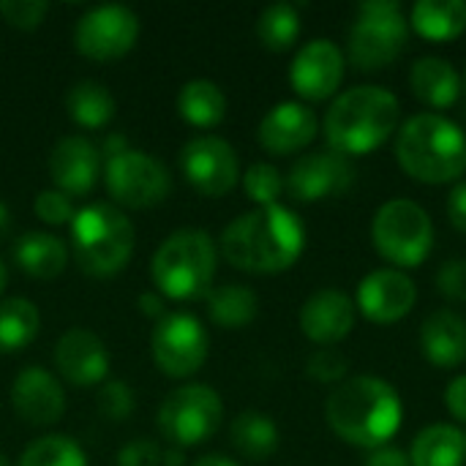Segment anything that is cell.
<instances>
[{
  "label": "cell",
  "mask_w": 466,
  "mask_h": 466,
  "mask_svg": "<svg viewBox=\"0 0 466 466\" xmlns=\"http://www.w3.org/2000/svg\"><path fill=\"white\" fill-rule=\"evenodd\" d=\"M33 210H35V216H38L44 224H52V227H63V224L71 227V221H74V216H76V210H74V205H71V197L63 194V191H57V188H52V191H38V197H35V202H33Z\"/></svg>",
  "instance_id": "cell-37"
},
{
  "label": "cell",
  "mask_w": 466,
  "mask_h": 466,
  "mask_svg": "<svg viewBox=\"0 0 466 466\" xmlns=\"http://www.w3.org/2000/svg\"><path fill=\"white\" fill-rule=\"evenodd\" d=\"M363 466H412V461H410V453L385 445V448L371 451V456L366 459V464Z\"/></svg>",
  "instance_id": "cell-43"
},
{
  "label": "cell",
  "mask_w": 466,
  "mask_h": 466,
  "mask_svg": "<svg viewBox=\"0 0 466 466\" xmlns=\"http://www.w3.org/2000/svg\"><path fill=\"white\" fill-rule=\"evenodd\" d=\"M371 243L396 270L418 268L434 248L431 216L412 199H390L374 213Z\"/></svg>",
  "instance_id": "cell-8"
},
{
  "label": "cell",
  "mask_w": 466,
  "mask_h": 466,
  "mask_svg": "<svg viewBox=\"0 0 466 466\" xmlns=\"http://www.w3.org/2000/svg\"><path fill=\"white\" fill-rule=\"evenodd\" d=\"M41 328V314L27 298L0 300V352L11 355L33 344Z\"/></svg>",
  "instance_id": "cell-31"
},
{
  "label": "cell",
  "mask_w": 466,
  "mask_h": 466,
  "mask_svg": "<svg viewBox=\"0 0 466 466\" xmlns=\"http://www.w3.org/2000/svg\"><path fill=\"white\" fill-rule=\"evenodd\" d=\"M410 19L399 0H366L350 27V60L360 71H380L407 49Z\"/></svg>",
  "instance_id": "cell-7"
},
{
  "label": "cell",
  "mask_w": 466,
  "mask_h": 466,
  "mask_svg": "<svg viewBox=\"0 0 466 466\" xmlns=\"http://www.w3.org/2000/svg\"><path fill=\"white\" fill-rule=\"evenodd\" d=\"M19 466H87V459L74 440L52 434L30 442L19 459Z\"/></svg>",
  "instance_id": "cell-33"
},
{
  "label": "cell",
  "mask_w": 466,
  "mask_h": 466,
  "mask_svg": "<svg viewBox=\"0 0 466 466\" xmlns=\"http://www.w3.org/2000/svg\"><path fill=\"white\" fill-rule=\"evenodd\" d=\"M180 169L191 188L202 197H224L240 180V164L235 147L213 134L194 137L180 153Z\"/></svg>",
  "instance_id": "cell-13"
},
{
  "label": "cell",
  "mask_w": 466,
  "mask_h": 466,
  "mask_svg": "<svg viewBox=\"0 0 466 466\" xmlns=\"http://www.w3.org/2000/svg\"><path fill=\"white\" fill-rule=\"evenodd\" d=\"M306 371L311 380L322 382V385H333V382H341L350 371V360L333 350V347H322L317 352H311L309 363H306Z\"/></svg>",
  "instance_id": "cell-36"
},
{
  "label": "cell",
  "mask_w": 466,
  "mask_h": 466,
  "mask_svg": "<svg viewBox=\"0 0 466 466\" xmlns=\"http://www.w3.org/2000/svg\"><path fill=\"white\" fill-rule=\"evenodd\" d=\"M418 303L415 281L396 268L371 270L355 295V309L374 325H396L401 322Z\"/></svg>",
  "instance_id": "cell-15"
},
{
  "label": "cell",
  "mask_w": 466,
  "mask_h": 466,
  "mask_svg": "<svg viewBox=\"0 0 466 466\" xmlns=\"http://www.w3.org/2000/svg\"><path fill=\"white\" fill-rule=\"evenodd\" d=\"M101 172V153L85 137H63L49 156V175L57 191L68 197L87 194Z\"/></svg>",
  "instance_id": "cell-21"
},
{
  "label": "cell",
  "mask_w": 466,
  "mask_h": 466,
  "mask_svg": "<svg viewBox=\"0 0 466 466\" xmlns=\"http://www.w3.org/2000/svg\"><path fill=\"white\" fill-rule=\"evenodd\" d=\"M0 466H11V464H8V459H5L3 453H0Z\"/></svg>",
  "instance_id": "cell-50"
},
{
  "label": "cell",
  "mask_w": 466,
  "mask_h": 466,
  "mask_svg": "<svg viewBox=\"0 0 466 466\" xmlns=\"http://www.w3.org/2000/svg\"><path fill=\"white\" fill-rule=\"evenodd\" d=\"M319 120L311 106L300 101L276 104L259 123V145L273 156H292L317 139Z\"/></svg>",
  "instance_id": "cell-18"
},
{
  "label": "cell",
  "mask_w": 466,
  "mask_h": 466,
  "mask_svg": "<svg viewBox=\"0 0 466 466\" xmlns=\"http://www.w3.org/2000/svg\"><path fill=\"white\" fill-rule=\"evenodd\" d=\"M161 448L150 440H134L120 448L117 466H161Z\"/></svg>",
  "instance_id": "cell-40"
},
{
  "label": "cell",
  "mask_w": 466,
  "mask_h": 466,
  "mask_svg": "<svg viewBox=\"0 0 466 466\" xmlns=\"http://www.w3.org/2000/svg\"><path fill=\"white\" fill-rule=\"evenodd\" d=\"M5 281H8V270H5V265H3V259H0V292L5 289Z\"/></svg>",
  "instance_id": "cell-49"
},
{
  "label": "cell",
  "mask_w": 466,
  "mask_h": 466,
  "mask_svg": "<svg viewBox=\"0 0 466 466\" xmlns=\"http://www.w3.org/2000/svg\"><path fill=\"white\" fill-rule=\"evenodd\" d=\"M396 161L418 183H453L466 169V134L440 112L412 115L396 134Z\"/></svg>",
  "instance_id": "cell-4"
},
{
  "label": "cell",
  "mask_w": 466,
  "mask_h": 466,
  "mask_svg": "<svg viewBox=\"0 0 466 466\" xmlns=\"http://www.w3.org/2000/svg\"><path fill=\"white\" fill-rule=\"evenodd\" d=\"M177 109L194 128H216L227 115V96L213 79H191L177 93Z\"/></svg>",
  "instance_id": "cell-27"
},
{
  "label": "cell",
  "mask_w": 466,
  "mask_h": 466,
  "mask_svg": "<svg viewBox=\"0 0 466 466\" xmlns=\"http://www.w3.org/2000/svg\"><path fill=\"white\" fill-rule=\"evenodd\" d=\"M208 314L218 328L240 330L259 314V298L243 284H224L208 292Z\"/></svg>",
  "instance_id": "cell-29"
},
{
  "label": "cell",
  "mask_w": 466,
  "mask_h": 466,
  "mask_svg": "<svg viewBox=\"0 0 466 466\" xmlns=\"http://www.w3.org/2000/svg\"><path fill=\"white\" fill-rule=\"evenodd\" d=\"M410 87L420 104L440 112V109H448L459 101L461 76L451 60L437 57V55H426V57L415 60V66L410 71Z\"/></svg>",
  "instance_id": "cell-23"
},
{
  "label": "cell",
  "mask_w": 466,
  "mask_h": 466,
  "mask_svg": "<svg viewBox=\"0 0 466 466\" xmlns=\"http://www.w3.org/2000/svg\"><path fill=\"white\" fill-rule=\"evenodd\" d=\"M344 52L330 38H314L303 44L289 66V85L306 101H325L336 96L344 79Z\"/></svg>",
  "instance_id": "cell-16"
},
{
  "label": "cell",
  "mask_w": 466,
  "mask_h": 466,
  "mask_svg": "<svg viewBox=\"0 0 466 466\" xmlns=\"http://www.w3.org/2000/svg\"><path fill=\"white\" fill-rule=\"evenodd\" d=\"M221 257L246 273L289 270L306 248V227L284 205L257 208L238 216L221 232Z\"/></svg>",
  "instance_id": "cell-1"
},
{
  "label": "cell",
  "mask_w": 466,
  "mask_h": 466,
  "mask_svg": "<svg viewBox=\"0 0 466 466\" xmlns=\"http://www.w3.org/2000/svg\"><path fill=\"white\" fill-rule=\"evenodd\" d=\"M399 98L380 85H358L344 90L325 115L328 147L352 158L382 147L399 128Z\"/></svg>",
  "instance_id": "cell-3"
},
{
  "label": "cell",
  "mask_w": 466,
  "mask_h": 466,
  "mask_svg": "<svg viewBox=\"0 0 466 466\" xmlns=\"http://www.w3.org/2000/svg\"><path fill=\"white\" fill-rule=\"evenodd\" d=\"M218 265V248L205 229H177L156 251L150 276L172 300L208 298Z\"/></svg>",
  "instance_id": "cell-5"
},
{
  "label": "cell",
  "mask_w": 466,
  "mask_h": 466,
  "mask_svg": "<svg viewBox=\"0 0 466 466\" xmlns=\"http://www.w3.org/2000/svg\"><path fill=\"white\" fill-rule=\"evenodd\" d=\"M139 38V19L126 5H96L79 16L74 44L90 60H117L134 49Z\"/></svg>",
  "instance_id": "cell-12"
},
{
  "label": "cell",
  "mask_w": 466,
  "mask_h": 466,
  "mask_svg": "<svg viewBox=\"0 0 466 466\" xmlns=\"http://www.w3.org/2000/svg\"><path fill=\"white\" fill-rule=\"evenodd\" d=\"M11 404L16 415L30 426H52L66 410L63 385L41 366H30L16 374L11 385Z\"/></svg>",
  "instance_id": "cell-20"
},
{
  "label": "cell",
  "mask_w": 466,
  "mask_h": 466,
  "mask_svg": "<svg viewBox=\"0 0 466 466\" xmlns=\"http://www.w3.org/2000/svg\"><path fill=\"white\" fill-rule=\"evenodd\" d=\"M257 35L270 52H287L300 35V11L292 3H273L257 19Z\"/></svg>",
  "instance_id": "cell-32"
},
{
  "label": "cell",
  "mask_w": 466,
  "mask_h": 466,
  "mask_svg": "<svg viewBox=\"0 0 466 466\" xmlns=\"http://www.w3.org/2000/svg\"><path fill=\"white\" fill-rule=\"evenodd\" d=\"M355 183V164L352 158L336 150H317L300 156L289 175L284 177V191H289L298 202H322L341 197Z\"/></svg>",
  "instance_id": "cell-14"
},
{
  "label": "cell",
  "mask_w": 466,
  "mask_h": 466,
  "mask_svg": "<svg viewBox=\"0 0 466 466\" xmlns=\"http://www.w3.org/2000/svg\"><path fill=\"white\" fill-rule=\"evenodd\" d=\"M232 445L248 461H265L279 451V426L257 410L240 412L229 426Z\"/></svg>",
  "instance_id": "cell-28"
},
{
  "label": "cell",
  "mask_w": 466,
  "mask_h": 466,
  "mask_svg": "<svg viewBox=\"0 0 466 466\" xmlns=\"http://www.w3.org/2000/svg\"><path fill=\"white\" fill-rule=\"evenodd\" d=\"M410 25L426 41H456L466 30L464 0H418L410 14Z\"/></svg>",
  "instance_id": "cell-25"
},
{
  "label": "cell",
  "mask_w": 466,
  "mask_h": 466,
  "mask_svg": "<svg viewBox=\"0 0 466 466\" xmlns=\"http://www.w3.org/2000/svg\"><path fill=\"white\" fill-rule=\"evenodd\" d=\"M66 109L71 120L82 128H104L115 117V98L112 93L93 79L76 82L66 96Z\"/></svg>",
  "instance_id": "cell-30"
},
{
  "label": "cell",
  "mask_w": 466,
  "mask_h": 466,
  "mask_svg": "<svg viewBox=\"0 0 466 466\" xmlns=\"http://www.w3.org/2000/svg\"><path fill=\"white\" fill-rule=\"evenodd\" d=\"M464 87H466V74H464Z\"/></svg>",
  "instance_id": "cell-51"
},
{
  "label": "cell",
  "mask_w": 466,
  "mask_h": 466,
  "mask_svg": "<svg viewBox=\"0 0 466 466\" xmlns=\"http://www.w3.org/2000/svg\"><path fill=\"white\" fill-rule=\"evenodd\" d=\"M161 466H183V451H164Z\"/></svg>",
  "instance_id": "cell-47"
},
{
  "label": "cell",
  "mask_w": 466,
  "mask_h": 466,
  "mask_svg": "<svg viewBox=\"0 0 466 466\" xmlns=\"http://www.w3.org/2000/svg\"><path fill=\"white\" fill-rule=\"evenodd\" d=\"M330 431L347 445L377 451L385 448L404 420V404L396 388L380 377L360 374L344 380L325 404Z\"/></svg>",
  "instance_id": "cell-2"
},
{
  "label": "cell",
  "mask_w": 466,
  "mask_h": 466,
  "mask_svg": "<svg viewBox=\"0 0 466 466\" xmlns=\"http://www.w3.org/2000/svg\"><path fill=\"white\" fill-rule=\"evenodd\" d=\"M437 289L453 303H466V259L453 257L437 270Z\"/></svg>",
  "instance_id": "cell-39"
},
{
  "label": "cell",
  "mask_w": 466,
  "mask_h": 466,
  "mask_svg": "<svg viewBox=\"0 0 466 466\" xmlns=\"http://www.w3.org/2000/svg\"><path fill=\"white\" fill-rule=\"evenodd\" d=\"M410 461L412 466H461L466 461V434L456 426L434 423L415 437Z\"/></svg>",
  "instance_id": "cell-26"
},
{
  "label": "cell",
  "mask_w": 466,
  "mask_h": 466,
  "mask_svg": "<svg viewBox=\"0 0 466 466\" xmlns=\"http://www.w3.org/2000/svg\"><path fill=\"white\" fill-rule=\"evenodd\" d=\"M191 466H238L232 459L227 456H202L199 461H194Z\"/></svg>",
  "instance_id": "cell-46"
},
{
  "label": "cell",
  "mask_w": 466,
  "mask_h": 466,
  "mask_svg": "<svg viewBox=\"0 0 466 466\" xmlns=\"http://www.w3.org/2000/svg\"><path fill=\"white\" fill-rule=\"evenodd\" d=\"M55 366L57 371L79 388H90L106 380L109 374V355L104 341L87 328H71L57 339L55 347Z\"/></svg>",
  "instance_id": "cell-19"
},
{
  "label": "cell",
  "mask_w": 466,
  "mask_h": 466,
  "mask_svg": "<svg viewBox=\"0 0 466 466\" xmlns=\"http://www.w3.org/2000/svg\"><path fill=\"white\" fill-rule=\"evenodd\" d=\"M123 150H128L126 137H120V134H109V137L104 139V145H101V150H98V153H104L106 158H112V156H117V153H123Z\"/></svg>",
  "instance_id": "cell-45"
},
{
  "label": "cell",
  "mask_w": 466,
  "mask_h": 466,
  "mask_svg": "<svg viewBox=\"0 0 466 466\" xmlns=\"http://www.w3.org/2000/svg\"><path fill=\"white\" fill-rule=\"evenodd\" d=\"M243 191L257 208H270L279 205V197L284 194V175L273 164H251L243 175Z\"/></svg>",
  "instance_id": "cell-34"
},
{
  "label": "cell",
  "mask_w": 466,
  "mask_h": 466,
  "mask_svg": "<svg viewBox=\"0 0 466 466\" xmlns=\"http://www.w3.org/2000/svg\"><path fill=\"white\" fill-rule=\"evenodd\" d=\"M139 306H142V314L145 317H156V319L164 317V300L158 295H153V292L139 295Z\"/></svg>",
  "instance_id": "cell-44"
},
{
  "label": "cell",
  "mask_w": 466,
  "mask_h": 466,
  "mask_svg": "<svg viewBox=\"0 0 466 466\" xmlns=\"http://www.w3.org/2000/svg\"><path fill=\"white\" fill-rule=\"evenodd\" d=\"M208 330L194 314L186 311L164 314L150 336L153 360L172 380H186L197 374L208 360Z\"/></svg>",
  "instance_id": "cell-11"
},
{
  "label": "cell",
  "mask_w": 466,
  "mask_h": 466,
  "mask_svg": "<svg viewBox=\"0 0 466 466\" xmlns=\"http://www.w3.org/2000/svg\"><path fill=\"white\" fill-rule=\"evenodd\" d=\"M445 407L459 423H466V374H459L445 388Z\"/></svg>",
  "instance_id": "cell-41"
},
{
  "label": "cell",
  "mask_w": 466,
  "mask_h": 466,
  "mask_svg": "<svg viewBox=\"0 0 466 466\" xmlns=\"http://www.w3.org/2000/svg\"><path fill=\"white\" fill-rule=\"evenodd\" d=\"M104 183L115 205L131 208V210H145V208L164 202L172 186L169 169L158 158L134 147L106 158Z\"/></svg>",
  "instance_id": "cell-10"
},
{
  "label": "cell",
  "mask_w": 466,
  "mask_h": 466,
  "mask_svg": "<svg viewBox=\"0 0 466 466\" xmlns=\"http://www.w3.org/2000/svg\"><path fill=\"white\" fill-rule=\"evenodd\" d=\"M420 352L437 369H456L466 360V319L451 309L429 314L420 325Z\"/></svg>",
  "instance_id": "cell-22"
},
{
  "label": "cell",
  "mask_w": 466,
  "mask_h": 466,
  "mask_svg": "<svg viewBox=\"0 0 466 466\" xmlns=\"http://www.w3.org/2000/svg\"><path fill=\"white\" fill-rule=\"evenodd\" d=\"M445 210H448L451 224H453L459 232H464L466 235V180H461V183H456V186H453V191L448 194V205H445Z\"/></svg>",
  "instance_id": "cell-42"
},
{
  "label": "cell",
  "mask_w": 466,
  "mask_h": 466,
  "mask_svg": "<svg viewBox=\"0 0 466 466\" xmlns=\"http://www.w3.org/2000/svg\"><path fill=\"white\" fill-rule=\"evenodd\" d=\"M358 319L355 300L341 289H319L300 309V330L319 347L344 341Z\"/></svg>",
  "instance_id": "cell-17"
},
{
  "label": "cell",
  "mask_w": 466,
  "mask_h": 466,
  "mask_svg": "<svg viewBox=\"0 0 466 466\" xmlns=\"http://www.w3.org/2000/svg\"><path fill=\"white\" fill-rule=\"evenodd\" d=\"M8 227H11V210H8L5 202H0V235H5Z\"/></svg>",
  "instance_id": "cell-48"
},
{
  "label": "cell",
  "mask_w": 466,
  "mask_h": 466,
  "mask_svg": "<svg viewBox=\"0 0 466 466\" xmlns=\"http://www.w3.org/2000/svg\"><path fill=\"white\" fill-rule=\"evenodd\" d=\"M46 11L49 5L41 0H0V16L16 30H35Z\"/></svg>",
  "instance_id": "cell-38"
},
{
  "label": "cell",
  "mask_w": 466,
  "mask_h": 466,
  "mask_svg": "<svg viewBox=\"0 0 466 466\" xmlns=\"http://www.w3.org/2000/svg\"><path fill=\"white\" fill-rule=\"evenodd\" d=\"M137 407L134 390L120 382V380H109L101 385L98 390V412L109 420H126Z\"/></svg>",
  "instance_id": "cell-35"
},
{
  "label": "cell",
  "mask_w": 466,
  "mask_h": 466,
  "mask_svg": "<svg viewBox=\"0 0 466 466\" xmlns=\"http://www.w3.org/2000/svg\"><path fill=\"white\" fill-rule=\"evenodd\" d=\"M14 262L33 279H57L66 270L68 248L57 235L49 232H27L14 243Z\"/></svg>",
  "instance_id": "cell-24"
},
{
  "label": "cell",
  "mask_w": 466,
  "mask_h": 466,
  "mask_svg": "<svg viewBox=\"0 0 466 466\" xmlns=\"http://www.w3.org/2000/svg\"><path fill=\"white\" fill-rule=\"evenodd\" d=\"M224 420V401L210 385H183L172 390L158 410L161 434L183 448L208 442Z\"/></svg>",
  "instance_id": "cell-9"
},
{
  "label": "cell",
  "mask_w": 466,
  "mask_h": 466,
  "mask_svg": "<svg viewBox=\"0 0 466 466\" xmlns=\"http://www.w3.org/2000/svg\"><path fill=\"white\" fill-rule=\"evenodd\" d=\"M71 240L79 268L87 276L106 279L126 268L134 254V224L109 202H93L76 210L71 221Z\"/></svg>",
  "instance_id": "cell-6"
}]
</instances>
